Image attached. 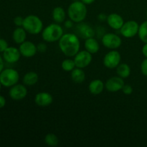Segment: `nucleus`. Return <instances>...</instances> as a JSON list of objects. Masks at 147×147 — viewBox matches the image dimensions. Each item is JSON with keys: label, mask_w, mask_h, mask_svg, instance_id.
Masks as SVG:
<instances>
[{"label": "nucleus", "mask_w": 147, "mask_h": 147, "mask_svg": "<svg viewBox=\"0 0 147 147\" xmlns=\"http://www.w3.org/2000/svg\"><path fill=\"white\" fill-rule=\"evenodd\" d=\"M59 47L62 53L67 57H74L80 51V42L76 34H63L59 40Z\"/></svg>", "instance_id": "obj_1"}, {"label": "nucleus", "mask_w": 147, "mask_h": 147, "mask_svg": "<svg viewBox=\"0 0 147 147\" xmlns=\"http://www.w3.org/2000/svg\"><path fill=\"white\" fill-rule=\"evenodd\" d=\"M63 35V27L56 22L47 25L42 32V37L46 42H55L59 41Z\"/></svg>", "instance_id": "obj_3"}, {"label": "nucleus", "mask_w": 147, "mask_h": 147, "mask_svg": "<svg viewBox=\"0 0 147 147\" xmlns=\"http://www.w3.org/2000/svg\"><path fill=\"white\" fill-rule=\"evenodd\" d=\"M45 142L47 146H56L59 143V139L55 134H47L45 137Z\"/></svg>", "instance_id": "obj_24"}, {"label": "nucleus", "mask_w": 147, "mask_h": 147, "mask_svg": "<svg viewBox=\"0 0 147 147\" xmlns=\"http://www.w3.org/2000/svg\"><path fill=\"white\" fill-rule=\"evenodd\" d=\"M146 17H147V11H146Z\"/></svg>", "instance_id": "obj_39"}, {"label": "nucleus", "mask_w": 147, "mask_h": 147, "mask_svg": "<svg viewBox=\"0 0 147 147\" xmlns=\"http://www.w3.org/2000/svg\"><path fill=\"white\" fill-rule=\"evenodd\" d=\"M92 60H93L92 54L86 50L79 51L74 56L75 64L76 67L79 68H86L91 63Z\"/></svg>", "instance_id": "obj_9"}, {"label": "nucleus", "mask_w": 147, "mask_h": 147, "mask_svg": "<svg viewBox=\"0 0 147 147\" xmlns=\"http://www.w3.org/2000/svg\"><path fill=\"white\" fill-rule=\"evenodd\" d=\"M20 80V74L18 71L14 68L4 69L0 73V83L2 86L11 88L18 83Z\"/></svg>", "instance_id": "obj_5"}, {"label": "nucleus", "mask_w": 147, "mask_h": 147, "mask_svg": "<svg viewBox=\"0 0 147 147\" xmlns=\"http://www.w3.org/2000/svg\"><path fill=\"white\" fill-rule=\"evenodd\" d=\"M47 45H46L45 43H39L38 45H37V52H40V53H45L46 50H47Z\"/></svg>", "instance_id": "obj_31"}, {"label": "nucleus", "mask_w": 147, "mask_h": 147, "mask_svg": "<svg viewBox=\"0 0 147 147\" xmlns=\"http://www.w3.org/2000/svg\"><path fill=\"white\" fill-rule=\"evenodd\" d=\"M21 55L24 57H34L37 52V45L34 44L31 41H24L22 44H20L19 47Z\"/></svg>", "instance_id": "obj_13"}, {"label": "nucleus", "mask_w": 147, "mask_h": 147, "mask_svg": "<svg viewBox=\"0 0 147 147\" xmlns=\"http://www.w3.org/2000/svg\"><path fill=\"white\" fill-rule=\"evenodd\" d=\"M141 71L144 76L147 77V58L144 60L141 64Z\"/></svg>", "instance_id": "obj_28"}, {"label": "nucleus", "mask_w": 147, "mask_h": 147, "mask_svg": "<svg viewBox=\"0 0 147 147\" xmlns=\"http://www.w3.org/2000/svg\"><path fill=\"white\" fill-rule=\"evenodd\" d=\"M102 44L106 48L111 50L118 49L122 44L121 38L114 33H106L102 37Z\"/></svg>", "instance_id": "obj_7"}, {"label": "nucleus", "mask_w": 147, "mask_h": 147, "mask_svg": "<svg viewBox=\"0 0 147 147\" xmlns=\"http://www.w3.org/2000/svg\"><path fill=\"white\" fill-rule=\"evenodd\" d=\"M6 105V99L3 96L0 95V109H2Z\"/></svg>", "instance_id": "obj_33"}, {"label": "nucleus", "mask_w": 147, "mask_h": 147, "mask_svg": "<svg viewBox=\"0 0 147 147\" xmlns=\"http://www.w3.org/2000/svg\"><path fill=\"white\" fill-rule=\"evenodd\" d=\"M105 88V84L100 79H96L93 80L89 83L88 90L91 94L94 96L100 94L103 91V89Z\"/></svg>", "instance_id": "obj_17"}, {"label": "nucleus", "mask_w": 147, "mask_h": 147, "mask_svg": "<svg viewBox=\"0 0 147 147\" xmlns=\"http://www.w3.org/2000/svg\"><path fill=\"white\" fill-rule=\"evenodd\" d=\"M24 22V18L20 16H17L14 19V23L17 27H22Z\"/></svg>", "instance_id": "obj_29"}, {"label": "nucleus", "mask_w": 147, "mask_h": 147, "mask_svg": "<svg viewBox=\"0 0 147 147\" xmlns=\"http://www.w3.org/2000/svg\"><path fill=\"white\" fill-rule=\"evenodd\" d=\"M3 59L8 63H15L20 60L21 53L15 47H8L3 52Z\"/></svg>", "instance_id": "obj_12"}, {"label": "nucleus", "mask_w": 147, "mask_h": 147, "mask_svg": "<svg viewBox=\"0 0 147 147\" xmlns=\"http://www.w3.org/2000/svg\"><path fill=\"white\" fill-rule=\"evenodd\" d=\"M121 56L117 50H112L105 55L103 57V65L109 69H114L120 64Z\"/></svg>", "instance_id": "obj_6"}, {"label": "nucleus", "mask_w": 147, "mask_h": 147, "mask_svg": "<svg viewBox=\"0 0 147 147\" xmlns=\"http://www.w3.org/2000/svg\"><path fill=\"white\" fill-rule=\"evenodd\" d=\"M107 17L108 16H106L105 14L101 13V14H98V20H100V21L103 22V21H105V20H107Z\"/></svg>", "instance_id": "obj_34"}, {"label": "nucleus", "mask_w": 147, "mask_h": 147, "mask_svg": "<svg viewBox=\"0 0 147 147\" xmlns=\"http://www.w3.org/2000/svg\"><path fill=\"white\" fill-rule=\"evenodd\" d=\"M138 34H139V39L143 42L147 43V21L144 22L141 25H139Z\"/></svg>", "instance_id": "obj_25"}, {"label": "nucleus", "mask_w": 147, "mask_h": 147, "mask_svg": "<svg viewBox=\"0 0 147 147\" xmlns=\"http://www.w3.org/2000/svg\"><path fill=\"white\" fill-rule=\"evenodd\" d=\"M76 31L78 32V34H80L82 38L84 39L93 37L95 34V31L92 28L91 26L88 24H85V23H79L78 25L77 26Z\"/></svg>", "instance_id": "obj_16"}, {"label": "nucleus", "mask_w": 147, "mask_h": 147, "mask_svg": "<svg viewBox=\"0 0 147 147\" xmlns=\"http://www.w3.org/2000/svg\"><path fill=\"white\" fill-rule=\"evenodd\" d=\"M61 67L63 70L66 72H71L74 68H76V66L75 64L74 60L72 59H65L62 62Z\"/></svg>", "instance_id": "obj_26"}, {"label": "nucleus", "mask_w": 147, "mask_h": 147, "mask_svg": "<svg viewBox=\"0 0 147 147\" xmlns=\"http://www.w3.org/2000/svg\"><path fill=\"white\" fill-rule=\"evenodd\" d=\"M22 27L29 34H38L42 30L43 23L39 17L30 14L24 18Z\"/></svg>", "instance_id": "obj_4"}, {"label": "nucleus", "mask_w": 147, "mask_h": 147, "mask_svg": "<svg viewBox=\"0 0 147 147\" xmlns=\"http://www.w3.org/2000/svg\"><path fill=\"white\" fill-rule=\"evenodd\" d=\"M4 59H3V57H1L0 55V73L1 72L4 70Z\"/></svg>", "instance_id": "obj_35"}, {"label": "nucleus", "mask_w": 147, "mask_h": 147, "mask_svg": "<svg viewBox=\"0 0 147 147\" xmlns=\"http://www.w3.org/2000/svg\"><path fill=\"white\" fill-rule=\"evenodd\" d=\"M121 90L125 95H131L133 93V88H132L130 85L124 84V86L122 88Z\"/></svg>", "instance_id": "obj_27"}, {"label": "nucleus", "mask_w": 147, "mask_h": 147, "mask_svg": "<svg viewBox=\"0 0 147 147\" xmlns=\"http://www.w3.org/2000/svg\"><path fill=\"white\" fill-rule=\"evenodd\" d=\"M142 53L147 58V43H145V45L142 47Z\"/></svg>", "instance_id": "obj_36"}, {"label": "nucleus", "mask_w": 147, "mask_h": 147, "mask_svg": "<svg viewBox=\"0 0 147 147\" xmlns=\"http://www.w3.org/2000/svg\"><path fill=\"white\" fill-rule=\"evenodd\" d=\"M53 101V96L47 92H40L36 94L34 103L40 107H46L52 104Z\"/></svg>", "instance_id": "obj_14"}, {"label": "nucleus", "mask_w": 147, "mask_h": 147, "mask_svg": "<svg viewBox=\"0 0 147 147\" xmlns=\"http://www.w3.org/2000/svg\"><path fill=\"white\" fill-rule=\"evenodd\" d=\"M116 73L118 76L122 78H126L129 77L131 74V67L126 63H121L119 64L116 67Z\"/></svg>", "instance_id": "obj_23"}, {"label": "nucleus", "mask_w": 147, "mask_h": 147, "mask_svg": "<svg viewBox=\"0 0 147 147\" xmlns=\"http://www.w3.org/2000/svg\"><path fill=\"white\" fill-rule=\"evenodd\" d=\"M84 47L86 48V50L91 53L92 55L97 53L100 50V45L97 40L95 39L94 37H89V38L86 39Z\"/></svg>", "instance_id": "obj_18"}, {"label": "nucleus", "mask_w": 147, "mask_h": 147, "mask_svg": "<svg viewBox=\"0 0 147 147\" xmlns=\"http://www.w3.org/2000/svg\"><path fill=\"white\" fill-rule=\"evenodd\" d=\"M1 86H2V85H1V83H0V90H1Z\"/></svg>", "instance_id": "obj_38"}, {"label": "nucleus", "mask_w": 147, "mask_h": 147, "mask_svg": "<svg viewBox=\"0 0 147 147\" xmlns=\"http://www.w3.org/2000/svg\"><path fill=\"white\" fill-rule=\"evenodd\" d=\"M83 3H84L86 5H89V4H91L94 2L96 0H80Z\"/></svg>", "instance_id": "obj_37"}, {"label": "nucleus", "mask_w": 147, "mask_h": 147, "mask_svg": "<svg viewBox=\"0 0 147 147\" xmlns=\"http://www.w3.org/2000/svg\"><path fill=\"white\" fill-rule=\"evenodd\" d=\"M125 83L123 78L119 76L111 77L107 80L105 83V88L106 90L111 93H116L122 90V88L124 86Z\"/></svg>", "instance_id": "obj_11"}, {"label": "nucleus", "mask_w": 147, "mask_h": 147, "mask_svg": "<svg viewBox=\"0 0 147 147\" xmlns=\"http://www.w3.org/2000/svg\"><path fill=\"white\" fill-rule=\"evenodd\" d=\"M71 79L74 83H82L86 79V73L82 68L76 67L71 71Z\"/></svg>", "instance_id": "obj_22"}, {"label": "nucleus", "mask_w": 147, "mask_h": 147, "mask_svg": "<svg viewBox=\"0 0 147 147\" xmlns=\"http://www.w3.org/2000/svg\"><path fill=\"white\" fill-rule=\"evenodd\" d=\"M12 38L15 43L22 44L27 38V32L22 27H17L13 32Z\"/></svg>", "instance_id": "obj_19"}, {"label": "nucleus", "mask_w": 147, "mask_h": 147, "mask_svg": "<svg viewBox=\"0 0 147 147\" xmlns=\"http://www.w3.org/2000/svg\"><path fill=\"white\" fill-rule=\"evenodd\" d=\"M53 19L56 23H63L65 20L66 14L64 9L61 7H56L53 9V12H52Z\"/></svg>", "instance_id": "obj_20"}, {"label": "nucleus", "mask_w": 147, "mask_h": 147, "mask_svg": "<svg viewBox=\"0 0 147 147\" xmlns=\"http://www.w3.org/2000/svg\"><path fill=\"white\" fill-rule=\"evenodd\" d=\"M27 95V89L25 85L16 84L11 86L9 91V96L12 100H20L24 99Z\"/></svg>", "instance_id": "obj_10"}, {"label": "nucleus", "mask_w": 147, "mask_h": 147, "mask_svg": "<svg viewBox=\"0 0 147 147\" xmlns=\"http://www.w3.org/2000/svg\"><path fill=\"white\" fill-rule=\"evenodd\" d=\"M67 14L74 23L82 22L87 16V7L81 1H74L67 9Z\"/></svg>", "instance_id": "obj_2"}, {"label": "nucleus", "mask_w": 147, "mask_h": 147, "mask_svg": "<svg viewBox=\"0 0 147 147\" xmlns=\"http://www.w3.org/2000/svg\"><path fill=\"white\" fill-rule=\"evenodd\" d=\"M73 22L71 20H67L64 22V26L67 29H70L73 27Z\"/></svg>", "instance_id": "obj_32"}, {"label": "nucleus", "mask_w": 147, "mask_h": 147, "mask_svg": "<svg viewBox=\"0 0 147 147\" xmlns=\"http://www.w3.org/2000/svg\"><path fill=\"white\" fill-rule=\"evenodd\" d=\"M106 21L111 28L116 30H120L123 24H124L123 17L117 13H111L109 14Z\"/></svg>", "instance_id": "obj_15"}, {"label": "nucleus", "mask_w": 147, "mask_h": 147, "mask_svg": "<svg viewBox=\"0 0 147 147\" xmlns=\"http://www.w3.org/2000/svg\"><path fill=\"white\" fill-rule=\"evenodd\" d=\"M38 74L34 71H30L26 73L23 77V83L26 86H32L38 82Z\"/></svg>", "instance_id": "obj_21"}, {"label": "nucleus", "mask_w": 147, "mask_h": 147, "mask_svg": "<svg viewBox=\"0 0 147 147\" xmlns=\"http://www.w3.org/2000/svg\"><path fill=\"white\" fill-rule=\"evenodd\" d=\"M139 24L134 20H129L126 22L120 29V32L122 36L126 38H131L136 36L139 32Z\"/></svg>", "instance_id": "obj_8"}, {"label": "nucleus", "mask_w": 147, "mask_h": 147, "mask_svg": "<svg viewBox=\"0 0 147 147\" xmlns=\"http://www.w3.org/2000/svg\"><path fill=\"white\" fill-rule=\"evenodd\" d=\"M8 47L7 42L4 39L0 38V53H3Z\"/></svg>", "instance_id": "obj_30"}]
</instances>
